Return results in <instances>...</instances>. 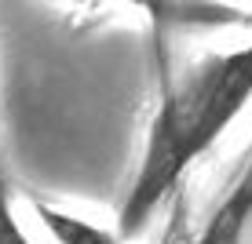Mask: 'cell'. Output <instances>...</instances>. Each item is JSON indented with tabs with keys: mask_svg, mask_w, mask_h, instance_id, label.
I'll return each instance as SVG.
<instances>
[{
	"mask_svg": "<svg viewBox=\"0 0 252 244\" xmlns=\"http://www.w3.org/2000/svg\"><path fill=\"white\" fill-rule=\"evenodd\" d=\"M252 102V40L205 55L179 81L161 84V102L146 132L139 171L117 212V233L135 241L179 179L223 138Z\"/></svg>",
	"mask_w": 252,
	"mask_h": 244,
	"instance_id": "obj_1",
	"label": "cell"
},
{
	"mask_svg": "<svg viewBox=\"0 0 252 244\" xmlns=\"http://www.w3.org/2000/svg\"><path fill=\"white\" fill-rule=\"evenodd\" d=\"M33 212H37L40 226L48 230V237L55 244H121L125 241L121 233H110L95 222H84L55 204H44V200H33Z\"/></svg>",
	"mask_w": 252,
	"mask_h": 244,
	"instance_id": "obj_3",
	"label": "cell"
},
{
	"mask_svg": "<svg viewBox=\"0 0 252 244\" xmlns=\"http://www.w3.org/2000/svg\"><path fill=\"white\" fill-rule=\"evenodd\" d=\"M252 219V157L241 168V175L234 179V186L227 190V197L220 200V208L212 212L208 226L201 230V237L194 244H234V237L241 233V226Z\"/></svg>",
	"mask_w": 252,
	"mask_h": 244,
	"instance_id": "obj_2",
	"label": "cell"
},
{
	"mask_svg": "<svg viewBox=\"0 0 252 244\" xmlns=\"http://www.w3.org/2000/svg\"><path fill=\"white\" fill-rule=\"evenodd\" d=\"M128 4H135V0H128Z\"/></svg>",
	"mask_w": 252,
	"mask_h": 244,
	"instance_id": "obj_5",
	"label": "cell"
},
{
	"mask_svg": "<svg viewBox=\"0 0 252 244\" xmlns=\"http://www.w3.org/2000/svg\"><path fill=\"white\" fill-rule=\"evenodd\" d=\"M4 244H30V237L22 233V226L15 215H4Z\"/></svg>",
	"mask_w": 252,
	"mask_h": 244,
	"instance_id": "obj_4",
	"label": "cell"
}]
</instances>
